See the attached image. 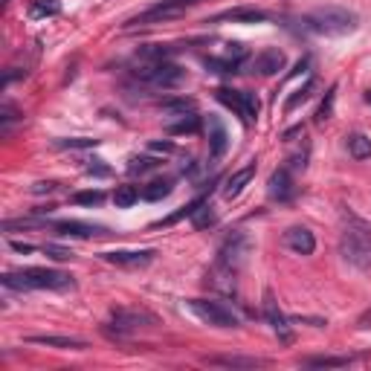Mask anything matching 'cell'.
<instances>
[{"label": "cell", "mask_w": 371, "mask_h": 371, "mask_svg": "<svg viewBox=\"0 0 371 371\" xmlns=\"http://www.w3.org/2000/svg\"><path fill=\"white\" fill-rule=\"evenodd\" d=\"M3 287L6 290H73V276L61 270H47V267H23V270H9L3 273Z\"/></svg>", "instance_id": "obj_1"}, {"label": "cell", "mask_w": 371, "mask_h": 371, "mask_svg": "<svg viewBox=\"0 0 371 371\" xmlns=\"http://www.w3.org/2000/svg\"><path fill=\"white\" fill-rule=\"evenodd\" d=\"M339 255L354 267L371 270V226L365 221L348 218V226L342 229L339 238Z\"/></svg>", "instance_id": "obj_2"}, {"label": "cell", "mask_w": 371, "mask_h": 371, "mask_svg": "<svg viewBox=\"0 0 371 371\" xmlns=\"http://www.w3.org/2000/svg\"><path fill=\"white\" fill-rule=\"evenodd\" d=\"M301 26L319 35H348L357 30V15L342 6H325L301 18Z\"/></svg>", "instance_id": "obj_3"}, {"label": "cell", "mask_w": 371, "mask_h": 371, "mask_svg": "<svg viewBox=\"0 0 371 371\" xmlns=\"http://www.w3.org/2000/svg\"><path fill=\"white\" fill-rule=\"evenodd\" d=\"M134 76L140 81H145V85L162 87V90L177 87V85H183L186 81V70L171 64V61H140L134 67Z\"/></svg>", "instance_id": "obj_4"}, {"label": "cell", "mask_w": 371, "mask_h": 371, "mask_svg": "<svg viewBox=\"0 0 371 371\" xmlns=\"http://www.w3.org/2000/svg\"><path fill=\"white\" fill-rule=\"evenodd\" d=\"M198 3H203V0H162V3L151 6V9L140 12L136 18H131L125 26H154V23H166V21H174V18L186 15V12H189L191 6H198Z\"/></svg>", "instance_id": "obj_5"}, {"label": "cell", "mask_w": 371, "mask_h": 371, "mask_svg": "<svg viewBox=\"0 0 371 371\" xmlns=\"http://www.w3.org/2000/svg\"><path fill=\"white\" fill-rule=\"evenodd\" d=\"M189 310L195 313L203 325H212V328H238V316L232 313V308L221 305V301H212V299H191V301H189Z\"/></svg>", "instance_id": "obj_6"}, {"label": "cell", "mask_w": 371, "mask_h": 371, "mask_svg": "<svg viewBox=\"0 0 371 371\" xmlns=\"http://www.w3.org/2000/svg\"><path fill=\"white\" fill-rule=\"evenodd\" d=\"M154 325H157V316L154 313L140 310V308H119L111 316V328H107V334L125 337V334L140 331V328H154Z\"/></svg>", "instance_id": "obj_7"}, {"label": "cell", "mask_w": 371, "mask_h": 371, "mask_svg": "<svg viewBox=\"0 0 371 371\" xmlns=\"http://www.w3.org/2000/svg\"><path fill=\"white\" fill-rule=\"evenodd\" d=\"M102 258L107 261V264H116V267L142 270L154 261V250H114V253H105Z\"/></svg>", "instance_id": "obj_8"}, {"label": "cell", "mask_w": 371, "mask_h": 371, "mask_svg": "<svg viewBox=\"0 0 371 371\" xmlns=\"http://www.w3.org/2000/svg\"><path fill=\"white\" fill-rule=\"evenodd\" d=\"M264 316H267V322H270V328L276 331V337L282 339V342H293V331H290V319L279 310V301L273 299V293H267L264 296Z\"/></svg>", "instance_id": "obj_9"}, {"label": "cell", "mask_w": 371, "mask_h": 371, "mask_svg": "<svg viewBox=\"0 0 371 371\" xmlns=\"http://www.w3.org/2000/svg\"><path fill=\"white\" fill-rule=\"evenodd\" d=\"M267 195L273 200H279V203H290L296 198V186H293V177L287 169H279V171H273L270 174V180H267Z\"/></svg>", "instance_id": "obj_10"}, {"label": "cell", "mask_w": 371, "mask_h": 371, "mask_svg": "<svg viewBox=\"0 0 371 371\" xmlns=\"http://www.w3.org/2000/svg\"><path fill=\"white\" fill-rule=\"evenodd\" d=\"M52 229L59 235H67V238H96V235H107V229L99 226V224H85V221H56Z\"/></svg>", "instance_id": "obj_11"}, {"label": "cell", "mask_w": 371, "mask_h": 371, "mask_svg": "<svg viewBox=\"0 0 371 371\" xmlns=\"http://www.w3.org/2000/svg\"><path fill=\"white\" fill-rule=\"evenodd\" d=\"M284 246L287 250H293V253H299V255H310L313 250H316V238H313V232L310 229H305V226H290L284 232Z\"/></svg>", "instance_id": "obj_12"}, {"label": "cell", "mask_w": 371, "mask_h": 371, "mask_svg": "<svg viewBox=\"0 0 371 371\" xmlns=\"http://www.w3.org/2000/svg\"><path fill=\"white\" fill-rule=\"evenodd\" d=\"M244 255H246V238H244V235H232V238L221 246V258H218V264L235 273V270L241 267Z\"/></svg>", "instance_id": "obj_13"}, {"label": "cell", "mask_w": 371, "mask_h": 371, "mask_svg": "<svg viewBox=\"0 0 371 371\" xmlns=\"http://www.w3.org/2000/svg\"><path fill=\"white\" fill-rule=\"evenodd\" d=\"M26 342L32 346H47V348H61V351H85L87 342L78 337H56V334H38V337H26Z\"/></svg>", "instance_id": "obj_14"}, {"label": "cell", "mask_w": 371, "mask_h": 371, "mask_svg": "<svg viewBox=\"0 0 371 371\" xmlns=\"http://www.w3.org/2000/svg\"><path fill=\"white\" fill-rule=\"evenodd\" d=\"M229 21V23H264L267 21V12L264 9H255V6H235V9H226L221 15H215V23Z\"/></svg>", "instance_id": "obj_15"}, {"label": "cell", "mask_w": 371, "mask_h": 371, "mask_svg": "<svg viewBox=\"0 0 371 371\" xmlns=\"http://www.w3.org/2000/svg\"><path fill=\"white\" fill-rule=\"evenodd\" d=\"M284 64H287L284 52L276 50V47H270V50H264V52H258V56H255V70L261 76H276V73L284 70Z\"/></svg>", "instance_id": "obj_16"}, {"label": "cell", "mask_w": 371, "mask_h": 371, "mask_svg": "<svg viewBox=\"0 0 371 371\" xmlns=\"http://www.w3.org/2000/svg\"><path fill=\"white\" fill-rule=\"evenodd\" d=\"M206 365H224V368H258L264 365L261 357H238V354H218V357H203Z\"/></svg>", "instance_id": "obj_17"}, {"label": "cell", "mask_w": 371, "mask_h": 371, "mask_svg": "<svg viewBox=\"0 0 371 371\" xmlns=\"http://www.w3.org/2000/svg\"><path fill=\"white\" fill-rule=\"evenodd\" d=\"M226 145H229V136H226V128L221 125V119L209 116V154L218 160L226 154Z\"/></svg>", "instance_id": "obj_18"}, {"label": "cell", "mask_w": 371, "mask_h": 371, "mask_svg": "<svg viewBox=\"0 0 371 371\" xmlns=\"http://www.w3.org/2000/svg\"><path fill=\"white\" fill-rule=\"evenodd\" d=\"M253 177H255V162H250V166H244V169H238L235 174H232L229 177V180H226V186H224V198L226 200H232V198H238L241 195V191H244V186L246 183H250L253 180Z\"/></svg>", "instance_id": "obj_19"}, {"label": "cell", "mask_w": 371, "mask_h": 371, "mask_svg": "<svg viewBox=\"0 0 371 371\" xmlns=\"http://www.w3.org/2000/svg\"><path fill=\"white\" fill-rule=\"evenodd\" d=\"M215 99L221 102V105H226L232 114L241 116V119L246 122V105H244V93H238V90H229V87H218V90H215Z\"/></svg>", "instance_id": "obj_20"}, {"label": "cell", "mask_w": 371, "mask_h": 371, "mask_svg": "<svg viewBox=\"0 0 371 371\" xmlns=\"http://www.w3.org/2000/svg\"><path fill=\"white\" fill-rule=\"evenodd\" d=\"M61 12V6H59V0H32L30 3V15L32 21H44V18H56Z\"/></svg>", "instance_id": "obj_21"}, {"label": "cell", "mask_w": 371, "mask_h": 371, "mask_svg": "<svg viewBox=\"0 0 371 371\" xmlns=\"http://www.w3.org/2000/svg\"><path fill=\"white\" fill-rule=\"evenodd\" d=\"M346 140H348V154L354 160H368L371 157V140L365 134H348Z\"/></svg>", "instance_id": "obj_22"}, {"label": "cell", "mask_w": 371, "mask_h": 371, "mask_svg": "<svg viewBox=\"0 0 371 371\" xmlns=\"http://www.w3.org/2000/svg\"><path fill=\"white\" fill-rule=\"evenodd\" d=\"M200 125H203V122H200V116H198V114H186L180 122H171V125H169L166 131H169L171 136H183V134L189 136V134H198V131H200Z\"/></svg>", "instance_id": "obj_23"}, {"label": "cell", "mask_w": 371, "mask_h": 371, "mask_svg": "<svg viewBox=\"0 0 371 371\" xmlns=\"http://www.w3.org/2000/svg\"><path fill=\"white\" fill-rule=\"evenodd\" d=\"M351 363V357H308L301 360V365L308 368H346Z\"/></svg>", "instance_id": "obj_24"}, {"label": "cell", "mask_w": 371, "mask_h": 371, "mask_svg": "<svg viewBox=\"0 0 371 371\" xmlns=\"http://www.w3.org/2000/svg\"><path fill=\"white\" fill-rule=\"evenodd\" d=\"M313 87H316V78H308V81H305V87H299V90H296V93L290 96V99H287V102H284V114H293V111H296V107H299V105H305V102L310 99V93H313Z\"/></svg>", "instance_id": "obj_25"}, {"label": "cell", "mask_w": 371, "mask_h": 371, "mask_svg": "<svg viewBox=\"0 0 371 371\" xmlns=\"http://www.w3.org/2000/svg\"><path fill=\"white\" fill-rule=\"evenodd\" d=\"M140 200V189L136 186H116V191H114V203L119 206V209H131V206Z\"/></svg>", "instance_id": "obj_26"}, {"label": "cell", "mask_w": 371, "mask_h": 371, "mask_svg": "<svg viewBox=\"0 0 371 371\" xmlns=\"http://www.w3.org/2000/svg\"><path fill=\"white\" fill-rule=\"evenodd\" d=\"M171 180H154V183H148L142 189V198L145 200H162V198H169L171 195Z\"/></svg>", "instance_id": "obj_27"}, {"label": "cell", "mask_w": 371, "mask_h": 371, "mask_svg": "<svg viewBox=\"0 0 371 371\" xmlns=\"http://www.w3.org/2000/svg\"><path fill=\"white\" fill-rule=\"evenodd\" d=\"M160 111H166V114H180V116H186V114H191V111H195V102H191V99H162V102H160Z\"/></svg>", "instance_id": "obj_28"}, {"label": "cell", "mask_w": 371, "mask_h": 371, "mask_svg": "<svg viewBox=\"0 0 371 371\" xmlns=\"http://www.w3.org/2000/svg\"><path fill=\"white\" fill-rule=\"evenodd\" d=\"M157 166H160V160H154V157H131L128 171H131V174H145V171L157 169Z\"/></svg>", "instance_id": "obj_29"}, {"label": "cell", "mask_w": 371, "mask_h": 371, "mask_svg": "<svg viewBox=\"0 0 371 371\" xmlns=\"http://www.w3.org/2000/svg\"><path fill=\"white\" fill-rule=\"evenodd\" d=\"M105 200V195L99 189H90V191H76L73 195V203L76 206H99Z\"/></svg>", "instance_id": "obj_30"}, {"label": "cell", "mask_w": 371, "mask_h": 371, "mask_svg": "<svg viewBox=\"0 0 371 371\" xmlns=\"http://www.w3.org/2000/svg\"><path fill=\"white\" fill-rule=\"evenodd\" d=\"M47 221L41 218H18V221H3V232H15V229H32V226H44Z\"/></svg>", "instance_id": "obj_31"}, {"label": "cell", "mask_w": 371, "mask_h": 371, "mask_svg": "<svg viewBox=\"0 0 371 371\" xmlns=\"http://www.w3.org/2000/svg\"><path fill=\"white\" fill-rule=\"evenodd\" d=\"M15 119H21L15 107H12L9 102H3V105H0V131H3V134H9V128H12V122H15Z\"/></svg>", "instance_id": "obj_32"}, {"label": "cell", "mask_w": 371, "mask_h": 371, "mask_svg": "<svg viewBox=\"0 0 371 371\" xmlns=\"http://www.w3.org/2000/svg\"><path fill=\"white\" fill-rule=\"evenodd\" d=\"M334 96H337V87L328 90L325 102L319 105V111H316V122H328V119H331V114H334Z\"/></svg>", "instance_id": "obj_33"}, {"label": "cell", "mask_w": 371, "mask_h": 371, "mask_svg": "<svg viewBox=\"0 0 371 371\" xmlns=\"http://www.w3.org/2000/svg\"><path fill=\"white\" fill-rule=\"evenodd\" d=\"M246 56H250V52H246V47H244V44H226V50H224V59H226V61H232L235 67H238Z\"/></svg>", "instance_id": "obj_34"}, {"label": "cell", "mask_w": 371, "mask_h": 371, "mask_svg": "<svg viewBox=\"0 0 371 371\" xmlns=\"http://www.w3.org/2000/svg\"><path fill=\"white\" fill-rule=\"evenodd\" d=\"M209 209H212V206H209V203H203L200 209L191 215V218H195V226H198V229H206V226H212V224H215V215H212Z\"/></svg>", "instance_id": "obj_35"}, {"label": "cell", "mask_w": 371, "mask_h": 371, "mask_svg": "<svg viewBox=\"0 0 371 371\" xmlns=\"http://www.w3.org/2000/svg\"><path fill=\"white\" fill-rule=\"evenodd\" d=\"M203 64L209 67L212 73H235L238 70V67L232 61H226V59H203Z\"/></svg>", "instance_id": "obj_36"}, {"label": "cell", "mask_w": 371, "mask_h": 371, "mask_svg": "<svg viewBox=\"0 0 371 371\" xmlns=\"http://www.w3.org/2000/svg\"><path fill=\"white\" fill-rule=\"evenodd\" d=\"M59 148H96L99 140H87V136H76V140H59Z\"/></svg>", "instance_id": "obj_37"}, {"label": "cell", "mask_w": 371, "mask_h": 371, "mask_svg": "<svg viewBox=\"0 0 371 371\" xmlns=\"http://www.w3.org/2000/svg\"><path fill=\"white\" fill-rule=\"evenodd\" d=\"M244 105H246V122H255L258 119V111H261V105L253 93H244Z\"/></svg>", "instance_id": "obj_38"}, {"label": "cell", "mask_w": 371, "mask_h": 371, "mask_svg": "<svg viewBox=\"0 0 371 371\" xmlns=\"http://www.w3.org/2000/svg\"><path fill=\"white\" fill-rule=\"evenodd\" d=\"M50 258H56V261H67V258H73V253L70 250H64V246H56V244H44L41 246Z\"/></svg>", "instance_id": "obj_39"}, {"label": "cell", "mask_w": 371, "mask_h": 371, "mask_svg": "<svg viewBox=\"0 0 371 371\" xmlns=\"http://www.w3.org/2000/svg\"><path fill=\"white\" fill-rule=\"evenodd\" d=\"M85 169H87V174H102V177H105V174H111V169L102 166V160H93L90 166H85Z\"/></svg>", "instance_id": "obj_40"}, {"label": "cell", "mask_w": 371, "mask_h": 371, "mask_svg": "<svg viewBox=\"0 0 371 371\" xmlns=\"http://www.w3.org/2000/svg\"><path fill=\"white\" fill-rule=\"evenodd\" d=\"M357 328H360V331H371V308L357 319Z\"/></svg>", "instance_id": "obj_41"}, {"label": "cell", "mask_w": 371, "mask_h": 371, "mask_svg": "<svg viewBox=\"0 0 371 371\" xmlns=\"http://www.w3.org/2000/svg\"><path fill=\"white\" fill-rule=\"evenodd\" d=\"M12 250H15V253H32L35 246L32 244H23V241H12Z\"/></svg>", "instance_id": "obj_42"}, {"label": "cell", "mask_w": 371, "mask_h": 371, "mask_svg": "<svg viewBox=\"0 0 371 371\" xmlns=\"http://www.w3.org/2000/svg\"><path fill=\"white\" fill-rule=\"evenodd\" d=\"M32 191H35V195H44V191H56V183H35Z\"/></svg>", "instance_id": "obj_43"}, {"label": "cell", "mask_w": 371, "mask_h": 371, "mask_svg": "<svg viewBox=\"0 0 371 371\" xmlns=\"http://www.w3.org/2000/svg\"><path fill=\"white\" fill-rule=\"evenodd\" d=\"M148 148H151V151H162V154H169V151H171L174 145H171V142H151Z\"/></svg>", "instance_id": "obj_44"}, {"label": "cell", "mask_w": 371, "mask_h": 371, "mask_svg": "<svg viewBox=\"0 0 371 371\" xmlns=\"http://www.w3.org/2000/svg\"><path fill=\"white\" fill-rule=\"evenodd\" d=\"M301 134H305V128L299 125V128H293V131H287V134H284V140H287V142H293V136H301Z\"/></svg>", "instance_id": "obj_45"}, {"label": "cell", "mask_w": 371, "mask_h": 371, "mask_svg": "<svg viewBox=\"0 0 371 371\" xmlns=\"http://www.w3.org/2000/svg\"><path fill=\"white\" fill-rule=\"evenodd\" d=\"M365 102H368V105H371V90H365Z\"/></svg>", "instance_id": "obj_46"}]
</instances>
